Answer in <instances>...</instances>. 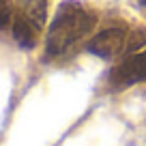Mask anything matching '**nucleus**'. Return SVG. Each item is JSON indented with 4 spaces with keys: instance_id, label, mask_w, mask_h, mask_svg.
<instances>
[{
    "instance_id": "f257e3e1",
    "label": "nucleus",
    "mask_w": 146,
    "mask_h": 146,
    "mask_svg": "<svg viewBox=\"0 0 146 146\" xmlns=\"http://www.w3.org/2000/svg\"><path fill=\"white\" fill-rule=\"evenodd\" d=\"M97 15L92 11L82 9L75 2H62L52 19L50 32H47V54L56 56L69 50L71 45L84 39L95 28Z\"/></svg>"
},
{
    "instance_id": "f03ea898",
    "label": "nucleus",
    "mask_w": 146,
    "mask_h": 146,
    "mask_svg": "<svg viewBox=\"0 0 146 146\" xmlns=\"http://www.w3.org/2000/svg\"><path fill=\"white\" fill-rule=\"evenodd\" d=\"M142 80H146V50L127 56L118 67H114L110 75V82L114 88H127Z\"/></svg>"
},
{
    "instance_id": "7ed1b4c3",
    "label": "nucleus",
    "mask_w": 146,
    "mask_h": 146,
    "mask_svg": "<svg viewBox=\"0 0 146 146\" xmlns=\"http://www.w3.org/2000/svg\"><path fill=\"white\" fill-rule=\"evenodd\" d=\"M125 45H127V32H125V28L110 26V28H105V30L97 32L92 36L88 41L86 50L90 54L99 56V58H114L116 54L123 52Z\"/></svg>"
},
{
    "instance_id": "20e7f679",
    "label": "nucleus",
    "mask_w": 146,
    "mask_h": 146,
    "mask_svg": "<svg viewBox=\"0 0 146 146\" xmlns=\"http://www.w3.org/2000/svg\"><path fill=\"white\" fill-rule=\"evenodd\" d=\"M39 30H41V26L35 24L30 17H26L24 13L15 15V19H13V39L24 47V50L35 47L36 39H39Z\"/></svg>"
},
{
    "instance_id": "39448f33",
    "label": "nucleus",
    "mask_w": 146,
    "mask_h": 146,
    "mask_svg": "<svg viewBox=\"0 0 146 146\" xmlns=\"http://www.w3.org/2000/svg\"><path fill=\"white\" fill-rule=\"evenodd\" d=\"M22 13L26 15V17H30V19H32L35 24H39V26L43 28V24H45V19H47L45 0H28Z\"/></svg>"
},
{
    "instance_id": "423d86ee",
    "label": "nucleus",
    "mask_w": 146,
    "mask_h": 146,
    "mask_svg": "<svg viewBox=\"0 0 146 146\" xmlns=\"http://www.w3.org/2000/svg\"><path fill=\"white\" fill-rule=\"evenodd\" d=\"M9 19H11V2L2 0V26H9Z\"/></svg>"
},
{
    "instance_id": "0eeeda50",
    "label": "nucleus",
    "mask_w": 146,
    "mask_h": 146,
    "mask_svg": "<svg viewBox=\"0 0 146 146\" xmlns=\"http://www.w3.org/2000/svg\"><path fill=\"white\" fill-rule=\"evenodd\" d=\"M140 2H142V5H144V7H146V0H140Z\"/></svg>"
}]
</instances>
